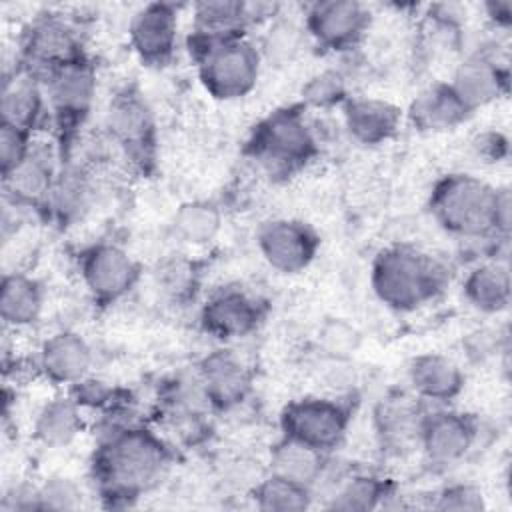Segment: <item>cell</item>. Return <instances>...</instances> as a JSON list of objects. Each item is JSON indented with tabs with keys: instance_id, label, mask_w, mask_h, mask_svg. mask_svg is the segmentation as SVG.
Returning a JSON list of instances; mask_svg holds the SVG:
<instances>
[{
	"instance_id": "obj_1",
	"label": "cell",
	"mask_w": 512,
	"mask_h": 512,
	"mask_svg": "<svg viewBox=\"0 0 512 512\" xmlns=\"http://www.w3.org/2000/svg\"><path fill=\"white\" fill-rule=\"evenodd\" d=\"M92 466L106 496L132 500L162 482L170 466V450L144 426H114L100 442Z\"/></svg>"
},
{
	"instance_id": "obj_2",
	"label": "cell",
	"mask_w": 512,
	"mask_h": 512,
	"mask_svg": "<svg viewBox=\"0 0 512 512\" xmlns=\"http://www.w3.org/2000/svg\"><path fill=\"white\" fill-rule=\"evenodd\" d=\"M434 220L458 238H488L510 232V194L472 174L440 178L430 196Z\"/></svg>"
},
{
	"instance_id": "obj_3",
	"label": "cell",
	"mask_w": 512,
	"mask_h": 512,
	"mask_svg": "<svg viewBox=\"0 0 512 512\" xmlns=\"http://www.w3.org/2000/svg\"><path fill=\"white\" fill-rule=\"evenodd\" d=\"M370 284L386 308L414 312L444 290L446 268L440 260L414 246L394 244L376 254Z\"/></svg>"
},
{
	"instance_id": "obj_4",
	"label": "cell",
	"mask_w": 512,
	"mask_h": 512,
	"mask_svg": "<svg viewBox=\"0 0 512 512\" xmlns=\"http://www.w3.org/2000/svg\"><path fill=\"white\" fill-rule=\"evenodd\" d=\"M192 56L204 90L216 100L248 96L260 78L262 54L246 34L210 38L194 34Z\"/></svg>"
},
{
	"instance_id": "obj_5",
	"label": "cell",
	"mask_w": 512,
	"mask_h": 512,
	"mask_svg": "<svg viewBox=\"0 0 512 512\" xmlns=\"http://www.w3.org/2000/svg\"><path fill=\"white\" fill-rule=\"evenodd\" d=\"M256 162L272 176H290L318 152V140L300 108H280L260 120L248 140Z\"/></svg>"
},
{
	"instance_id": "obj_6",
	"label": "cell",
	"mask_w": 512,
	"mask_h": 512,
	"mask_svg": "<svg viewBox=\"0 0 512 512\" xmlns=\"http://www.w3.org/2000/svg\"><path fill=\"white\" fill-rule=\"evenodd\" d=\"M350 410L336 398L306 396L290 402L280 414L282 436L330 454L346 438Z\"/></svg>"
},
{
	"instance_id": "obj_7",
	"label": "cell",
	"mask_w": 512,
	"mask_h": 512,
	"mask_svg": "<svg viewBox=\"0 0 512 512\" xmlns=\"http://www.w3.org/2000/svg\"><path fill=\"white\" fill-rule=\"evenodd\" d=\"M82 40L76 28L60 16L46 14L34 20L22 40V66L42 84L58 70L84 62Z\"/></svg>"
},
{
	"instance_id": "obj_8",
	"label": "cell",
	"mask_w": 512,
	"mask_h": 512,
	"mask_svg": "<svg viewBox=\"0 0 512 512\" xmlns=\"http://www.w3.org/2000/svg\"><path fill=\"white\" fill-rule=\"evenodd\" d=\"M78 268L90 296L106 304L124 298L140 278L138 262L114 242H96L84 248Z\"/></svg>"
},
{
	"instance_id": "obj_9",
	"label": "cell",
	"mask_w": 512,
	"mask_h": 512,
	"mask_svg": "<svg viewBox=\"0 0 512 512\" xmlns=\"http://www.w3.org/2000/svg\"><path fill=\"white\" fill-rule=\"evenodd\" d=\"M256 246L262 260L276 272L292 276L304 272L318 254L320 238L302 220L274 218L260 226Z\"/></svg>"
},
{
	"instance_id": "obj_10",
	"label": "cell",
	"mask_w": 512,
	"mask_h": 512,
	"mask_svg": "<svg viewBox=\"0 0 512 512\" xmlns=\"http://www.w3.org/2000/svg\"><path fill=\"white\" fill-rule=\"evenodd\" d=\"M106 130L128 160L146 164L152 160L156 144L154 114L136 90H120L106 110Z\"/></svg>"
},
{
	"instance_id": "obj_11",
	"label": "cell",
	"mask_w": 512,
	"mask_h": 512,
	"mask_svg": "<svg viewBox=\"0 0 512 512\" xmlns=\"http://www.w3.org/2000/svg\"><path fill=\"white\" fill-rule=\"evenodd\" d=\"M306 34L322 48L352 50L368 32L370 10L356 0H322L306 8Z\"/></svg>"
},
{
	"instance_id": "obj_12",
	"label": "cell",
	"mask_w": 512,
	"mask_h": 512,
	"mask_svg": "<svg viewBox=\"0 0 512 512\" xmlns=\"http://www.w3.org/2000/svg\"><path fill=\"white\" fill-rule=\"evenodd\" d=\"M46 100L56 126L74 130L84 124L96 98V74L88 60L54 72L46 82Z\"/></svg>"
},
{
	"instance_id": "obj_13",
	"label": "cell",
	"mask_w": 512,
	"mask_h": 512,
	"mask_svg": "<svg viewBox=\"0 0 512 512\" xmlns=\"http://www.w3.org/2000/svg\"><path fill=\"white\" fill-rule=\"evenodd\" d=\"M128 42L142 64H168L178 48V8L168 2L144 4L130 18Z\"/></svg>"
},
{
	"instance_id": "obj_14",
	"label": "cell",
	"mask_w": 512,
	"mask_h": 512,
	"mask_svg": "<svg viewBox=\"0 0 512 512\" xmlns=\"http://www.w3.org/2000/svg\"><path fill=\"white\" fill-rule=\"evenodd\" d=\"M478 424L456 410H436L422 416L418 444L430 464L450 466L460 462L476 444Z\"/></svg>"
},
{
	"instance_id": "obj_15",
	"label": "cell",
	"mask_w": 512,
	"mask_h": 512,
	"mask_svg": "<svg viewBox=\"0 0 512 512\" xmlns=\"http://www.w3.org/2000/svg\"><path fill=\"white\" fill-rule=\"evenodd\" d=\"M262 320L260 302L242 288L216 290L200 310V324L210 336L230 342L248 336Z\"/></svg>"
},
{
	"instance_id": "obj_16",
	"label": "cell",
	"mask_w": 512,
	"mask_h": 512,
	"mask_svg": "<svg viewBox=\"0 0 512 512\" xmlns=\"http://www.w3.org/2000/svg\"><path fill=\"white\" fill-rule=\"evenodd\" d=\"M56 152L48 144L32 142L28 156L6 176H2L6 200L14 208L46 206L54 188L58 166Z\"/></svg>"
},
{
	"instance_id": "obj_17",
	"label": "cell",
	"mask_w": 512,
	"mask_h": 512,
	"mask_svg": "<svg viewBox=\"0 0 512 512\" xmlns=\"http://www.w3.org/2000/svg\"><path fill=\"white\" fill-rule=\"evenodd\" d=\"M448 86L460 104L472 114L506 92L508 70L492 52L478 50L456 66Z\"/></svg>"
},
{
	"instance_id": "obj_18",
	"label": "cell",
	"mask_w": 512,
	"mask_h": 512,
	"mask_svg": "<svg viewBox=\"0 0 512 512\" xmlns=\"http://www.w3.org/2000/svg\"><path fill=\"white\" fill-rule=\"evenodd\" d=\"M94 362L90 344L72 330L50 334L38 348V370L58 386H74L88 378Z\"/></svg>"
},
{
	"instance_id": "obj_19",
	"label": "cell",
	"mask_w": 512,
	"mask_h": 512,
	"mask_svg": "<svg viewBox=\"0 0 512 512\" xmlns=\"http://www.w3.org/2000/svg\"><path fill=\"white\" fill-rule=\"evenodd\" d=\"M198 384L208 406L228 410L238 406L250 390V374L230 350H214L198 366Z\"/></svg>"
},
{
	"instance_id": "obj_20",
	"label": "cell",
	"mask_w": 512,
	"mask_h": 512,
	"mask_svg": "<svg viewBox=\"0 0 512 512\" xmlns=\"http://www.w3.org/2000/svg\"><path fill=\"white\" fill-rule=\"evenodd\" d=\"M342 120L352 140L364 146H378L398 132L402 110L384 98L356 96L342 104Z\"/></svg>"
},
{
	"instance_id": "obj_21",
	"label": "cell",
	"mask_w": 512,
	"mask_h": 512,
	"mask_svg": "<svg viewBox=\"0 0 512 512\" xmlns=\"http://www.w3.org/2000/svg\"><path fill=\"white\" fill-rule=\"evenodd\" d=\"M46 104L48 100L44 84L36 76L24 68L4 76L0 96L2 124L32 134L46 114Z\"/></svg>"
},
{
	"instance_id": "obj_22",
	"label": "cell",
	"mask_w": 512,
	"mask_h": 512,
	"mask_svg": "<svg viewBox=\"0 0 512 512\" xmlns=\"http://www.w3.org/2000/svg\"><path fill=\"white\" fill-rule=\"evenodd\" d=\"M406 374L414 394L436 404L454 400L464 388V372L460 364L438 352L414 356Z\"/></svg>"
},
{
	"instance_id": "obj_23",
	"label": "cell",
	"mask_w": 512,
	"mask_h": 512,
	"mask_svg": "<svg viewBox=\"0 0 512 512\" xmlns=\"http://www.w3.org/2000/svg\"><path fill=\"white\" fill-rule=\"evenodd\" d=\"M44 310V290L26 272H6L0 284V318L4 328L22 330L36 324Z\"/></svg>"
},
{
	"instance_id": "obj_24",
	"label": "cell",
	"mask_w": 512,
	"mask_h": 512,
	"mask_svg": "<svg viewBox=\"0 0 512 512\" xmlns=\"http://www.w3.org/2000/svg\"><path fill=\"white\" fill-rule=\"evenodd\" d=\"M510 272L504 262L488 260L472 266L462 282L466 302L482 314H500L510 304Z\"/></svg>"
},
{
	"instance_id": "obj_25",
	"label": "cell",
	"mask_w": 512,
	"mask_h": 512,
	"mask_svg": "<svg viewBox=\"0 0 512 512\" xmlns=\"http://www.w3.org/2000/svg\"><path fill=\"white\" fill-rule=\"evenodd\" d=\"M84 428L82 406L72 396H60L44 402L34 416L32 432L44 448L70 446Z\"/></svg>"
},
{
	"instance_id": "obj_26",
	"label": "cell",
	"mask_w": 512,
	"mask_h": 512,
	"mask_svg": "<svg viewBox=\"0 0 512 512\" xmlns=\"http://www.w3.org/2000/svg\"><path fill=\"white\" fill-rule=\"evenodd\" d=\"M470 112L460 104L448 82L432 84L422 90L410 104V122L424 132L452 130L462 124Z\"/></svg>"
},
{
	"instance_id": "obj_27",
	"label": "cell",
	"mask_w": 512,
	"mask_h": 512,
	"mask_svg": "<svg viewBox=\"0 0 512 512\" xmlns=\"http://www.w3.org/2000/svg\"><path fill=\"white\" fill-rule=\"evenodd\" d=\"M326 456L328 454L282 436V440L272 448L270 472L306 484L314 492V486L326 468Z\"/></svg>"
},
{
	"instance_id": "obj_28",
	"label": "cell",
	"mask_w": 512,
	"mask_h": 512,
	"mask_svg": "<svg viewBox=\"0 0 512 512\" xmlns=\"http://www.w3.org/2000/svg\"><path fill=\"white\" fill-rule=\"evenodd\" d=\"M390 496L388 484L374 474H344L332 488L326 508L342 512H364L384 506V498Z\"/></svg>"
},
{
	"instance_id": "obj_29",
	"label": "cell",
	"mask_w": 512,
	"mask_h": 512,
	"mask_svg": "<svg viewBox=\"0 0 512 512\" xmlns=\"http://www.w3.org/2000/svg\"><path fill=\"white\" fill-rule=\"evenodd\" d=\"M222 228V212L208 200H188L180 204L172 216L176 238L190 246L212 242Z\"/></svg>"
},
{
	"instance_id": "obj_30",
	"label": "cell",
	"mask_w": 512,
	"mask_h": 512,
	"mask_svg": "<svg viewBox=\"0 0 512 512\" xmlns=\"http://www.w3.org/2000/svg\"><path fill=\"white\" fill-rule=\"evenodd\" d=\"M90 196H92L90 176L80 166L68 164L58 170L46 208H50L52 214L62 222H68L82 216L88 210Z\"/></svg>"
},
{
	"instance_id": "obj_31",
	"label": "cell",
	"mask_w": 512,
	"mask_h": 512,
	"mask_svg": "<svg viewBox=\"0 0 512 512\" xmlns=\"http://www.w3.org/2000/svg\"><path fill=\"white\" fill-rule=\"evenodd\" d=\"M246 28V2L210 0L194 4V34L222 38L232 34H246Z\"/></svg>"
},
{
	"instance_id": "obj_32",
	"label": "cell",
	"mask_w": 512,
	"mask_h": 512,
	"mask_svg": "<svg viewBox=\"0 0 512 512\" xmlns=\"http://www.w3.org/2000/svg\"><path fill=\"white\" fill-rule=\"evenodd\" d=\"M252 498L256 508L264 512H300L312 506L314 492L306 484L270 472L256 484Z\"/></svg>"
},
{
	"instance_id": "obj_33",
	"label": "cell",
	"mask_w": 512,
	"mask_h": 512,
	"mask_svg": "<svg viewBox=\"0 0 512 512\" xmlns=\"http://www.w3.org/2000/svg\"><path fill=\"white\" fill-rule=\"evenodd\" d=\"M306 30L304 24H296L292 18H284L278 14L274 20L268 22V30L262 36V42L258 44L262 60L282 66L292 62L306 40Z\"/></svg>"
},
{
	"instance_id": "obj_34",
	"label": "cell",
	"mask_w": 512,
	"mask_h": 512,
	"mask_svg": "<svg viewBox=\"0 0 512 512\" xmlns=\"http://www.w3.org/2000/svg\"><path fill=\"white\" fill-rule=\"evenodd\" d=\"M422 416L418 406L400 400V402H386L376 412L378 434L384 442L392 446H404L410 440L418 444V432L422 424Z\"/></svg>"
},
{
	"instance_id": "obj_35",
	"label": "cell",
	"mask_w": 512,
	"mask_h": 512,
	"mask_svg": "<svg viewBox=\"0 0 512 512\" xmlns=\"http://www.w3.org/2000/svg\"><path fill=\"white\" fill-rule=\"evenodd\" d=\"M300 96L304 106L308 108L328 110L334 106H342L350 98L346 76L336 68L320 70L308 78V82L302 86Z\"/></svg>"
},
{
	"instance_id": "obj_36",
	"label": "cell",
	"mask_w": 512,
	"mask_h": 512,
	"mask_svg": "<svg viewBox=\"0 0 512 512\" xmlns=\"http://www.w3.org/2000/svg\"><path fill=\"white\" fill-rule=\"evenodd\" d=\"M40 508L48 510H74L82 504V490L68 476H50L38 486Z\"/></svg>"
},
{
	"instance_id": "obj_37",
	"label": "cell",
	"mask_w": 512,
	"mask_h": 512,
	"mask_svg": "<svg viewBox=\"0 0 512 512\" xmlns=\"http://www.w3.org/2000/svg\"><path fill=\"white\" fill-rule=\"evenodd\" d=\"M320 344L322 348L334 358H346L354 354L360 344V334L354 326L346 324L344 320H328L320 330Z\"/></svg>"
},
{
	"instance_id": "obj_38",
	"label": "cell",
	"mask_w": 512,
	"mask_h": 512,
	"mask_svg": "<svg viewBox=\"0 0 512 512\" xmlns=\"http://www.w3.org/2000/svg\"><path fill=\"white\" fill-rule=\"evenodd\" d=\"M432 508L476 512V510H484L486 502H484V494L480 488H476L472 484H450L436 494Z\"/></svg>"
},
{
	"instance_id": "obj_39",
	"label": "cell",
	"mask_w": 512,
	"mask_h": 512,
	"mask_svg": "<svg viewBox=\"0 0 512 512\" xmlns=\"http://www.w3.org/2000/svg\"><path fill=\"white\" fill-rule=\"evenodd\" d=\"M32 148V134L18 130L14 126L2 124L0 126V166L2 176L10 174L30 152Z\"/></svg>"
},
{
	"instance_id": "obj_40",
	"label": "cell",
	"mask_w": 512,
	"mask_h": 512,
	"mask_svg": "<svg viewBox=\"0 0 512 512\" xmlns=\"http://www.w3.org/2000/svg\"><path fill=\"white\" fill-rule=\"evenodd\" d=\"M476 150L480 156H486L492 162H498L508 152V142L498 132H486L476 140Z\"/></svg>"
},
{
	"instance_id": "obj_41",
	"label": "cell",
	"mask_w": 512,
	"mask_h": 512,
	"mask_svg": "<svg viewBox=\"0 0 512 512\" xmlns=\"http://www.w3.org/2000/svg\"><path fill=\"white\" fill-rule=\"evenodd\" d=\"M484 10L488 14V20L494 26L500 28H508L510 20H512V4L508 0H496V2H486Z\"/></svg>"
}]
</instances>
